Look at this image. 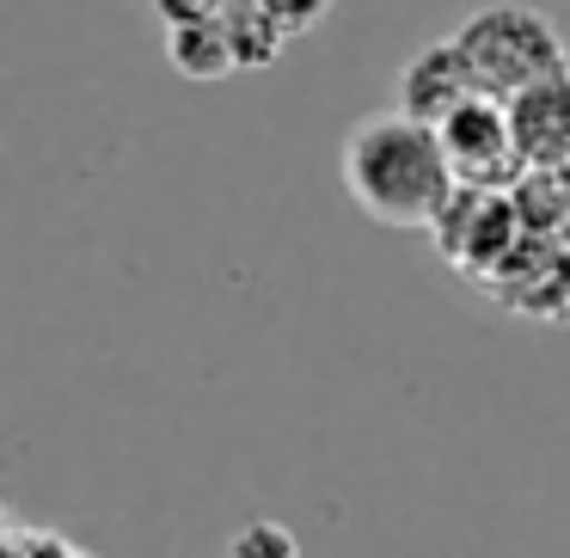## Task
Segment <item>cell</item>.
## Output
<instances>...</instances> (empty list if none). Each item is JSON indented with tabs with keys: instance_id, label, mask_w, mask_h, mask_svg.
<instances>
[{
	"instance_id": "cell-1",
	"label": "cell",
	"mask_w": 570,
	"mask_h": 558,
	"mask_svg": "<svg viewBox=\"0 0 570 558\" xmlns=\"http://www.w3.org/2000/svg\"><path fill=\"white\" fill-rule=\"evenodd\" d=\"M350 203L381 227H435V215L454 203L460 178L442 148V129L411 111H381L350 129L337 154Z\"/></svg>"
},
{
	"instance_id": "cell-2",
	"label": "cell",
	"mask_w": 570,
	"mask_h": 558,
	"mask_svg": "<svg viewBox=\"0 0 570 558\" xmlns=\"http://www.w3.org/2000/svg\"><path fill=\"white\" fill-rule=\"evenodd\" d=\"M454 43L466 50L472 75H479V92H491V99H515L521 87L570 68L558 26L540 7H528V0H491V7L466 13Z\"/></svg>"
},
{
	"instance_id": "cell-3",
	"label": "cell",
	"mask_w": 570,
	"mask_h": 558,
	"mask_svg": "<svg viewBox=\"0 0 570 558\" xmlns=\"http://www.w3.org/2000/svg\"><path fill=\"white\" fill-rule=\"evenodd\" d=\"M435 246H442V258L454 264V271L466 276H491L497 264L509 258V252L521 246V239L533 234L528 215H521L515 190H479V185H460L454 203H448L442 215H435Z\"/></svg>"
},
{
	"instance_id": "cell-4",
	"label": "cell",
	"mask_w": 570,
	"mask_h": 558,
	"mask_svg": "<svg viewBox=\"0 0 570 558\" xmlns=\"http://www.w3.org/2000/svg\"><path fill=\"white\" fill-rule=\"evenodd\" d=\"M442 148L454 160L460 185L479 190H515L521 185V148H515V124H509V105L491 99V92H472L460 111H448L442 124Z\"/></svg>"
},
{
	"instance_id": "cell-5",
	"label": "cell",
	"mask_w": 570,
	"mask_h": 558,
	"mask_svg": "<svg viewBox=\"0 0 570 558\" xmlns=\"http://www.w3.org/2000/svg\"><path fill=\"white\" fill-rule=\"evenodd\" d=\"M484 295H497L509 313H528V320H564L570 313V246L528 234L484 276Z\"/></svg>"
},
{
	"instance_id": "cell-6",
	"label": "cell",
	"mask_w": 570,
	"mask_h": 558,
	"mask_svg": "<svg viewBox=\"0 0 570 558\" xmlns=\"http://www.w3.org/2000/svg\"><path fill=\"white\" fill-rule=\"evenodd\" d=\"M509 105V124H515V148L528 173H558L570 166V68L521 87Z\"/></svg>"
},
{
	"instance_id": "cell-7",
	"label": "cell",
	"mask_w": 570,
	"mask_h": 558,
	"mask_svg": "<svg viewBox=\"0 0 570 558\" xmlns=\"http://www.w3.org/2000/svg\"><path fill=\"white\" fill-rule=\"evenodd\" d=\"M472 92H479V75H472L466 50H460L454 38H435V43H423V50L399 68L393 99H399V111L423 117V124H442V117L460 111Z\"/></svg>"
},
{
	"instance_id": "cell-8",
	"label": "cell",
	"mask_w": 570,
	"mask_h": 558,
	"mask_svg": "<svg viewBox=\"0 0 570 558\" xmlns=\"http://www.w3.org/2000/svg\"><path fill=\"white\" fill-rule=\"evenodd\" d=\"M166 62L185 80H227L239 68L227 19H197V26H173L166 31Z\"/></svg>"
},
{
	"instance_id": "cell-9",
	"label": "cell",
	"mask_w": 570,
	"mask_h": 558,
	"mask_svg": "<svg viewBox=\"0 0 570 558\" xmlns=\"http://www.w3.org/2000/svg\"><path fill=\"white\" fill-rule=\"evenodd\" d=\"M222 19H227V38H234L239 68H276V62H283V50L295 43L271 13H264V0H227Z\"/></svg>"
},
{
	"instance_id": "cell-10",
	"label": "cell",
	"mask_w": 570,
	"mask_h": 558,
	"mask_svg": "<svg viewBox=\"0 0 570 558\" xmlns=\"http://www.w3.org/2000/svg\"><path fill=\"white\" fill-rule=\"evenodd\" d=\"M227 558H301V540L283 521H246V528H234V540H227Z\"/></svg>"
},
{
	"instance_id": "cell-11",
	"label": "cell",
	"mask_w": 570,
	"mask_h": 558,
	"mask_svg": "<svg viewBox=\"0 0 570 558\" xmlns=\"http://www.w3.org/2000/svg\"><path fill=\"white\" fill-rule=\"evenodd\" d=\"M264 13H271L276 26L288 31V38H307V31H320V26H325L332 0H264Z\"/></svg>"
},
{
	"instance_id": "cell-12",
	"label": "cell",
	"mask_w": 570,
	"mask_h": 558,
	"mask_svg": "<svg viewBox=\"0 0 570 558\" xmlns=\"http://www.w3.org/2000/svg\"><path fill=\"white\" fill-rule=\"evenodd\" d=\"M227 0H154V19H160L166 31L173 26H197V19H222Z\"/></svg>"
}]
</instances>
